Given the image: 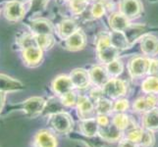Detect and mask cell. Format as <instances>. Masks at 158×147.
Here are the masks:
<instances>
[{
  "instance_id": "10",
  "label": "cell",
  "mask_w": 158,
  "mask_h": 147,
  "mask_svg": "<svg viewBox=\"0 0 158 147\" xmlns=\"http://www.w3.org/2000/svg\"><path fill=\"white\" fill-rule=\"evenodd\" d=\"M25 89L24 84L19 80L9 77L7 75L0 74V92H15Z\"/></svg>"
},
{
  "instance_id": "4",
  "label": "cell",
  "mask_w": 158,
  "mask_h": 147,
  "mask_svg": "<svg viewBox=\"0 0 158 147\" xmlns=\"http://www.w3.org/2000/svg\"><path fill=\"white\" fill-rule=\"evenodd\" d=\"M46 104V101L42 97L34 96L27 99L22 104V110H23L26 115L30 118H35L36 116L42 114L44 107Z\"/></svg>"
},
{
  "instance_id": "20",
  "label": "cell",
  "mask_w": 158,
  "mask_h": 147,
  "mask_svg": "<svg viewBox=\"0 0 158 147\" xmlns=\"http://www.w3.org/2000/svg\"><path fill=\"white\" fill-rule=\"evenodd\" d=\"M141 51L148 56H155L158 54V39L152 35L144 36L140 43Z\"/></svg>"
},
{
  "instance_id": "43",
  "label": "cell",
  "mask_w": 158,
  "mask_h": 147,
  "mask_svg": "<svg viewBox=\"0 0 158 147\" xmlns=\"http://www.w3.org/2000/svg\"><path fill=\"white\" fill-rule=\"evenodd\" d=\"M5 93L4 92H0V113H1L3 106H4V103H5Z\"/></svg>"
},
{
  "instance_id": "3",
  "label": "cell",
  "mask_w": 158,
  "mask_h": 147,
  "mask_svg": "<svg viewBox=\"0 0 158 147\" xmlns=\"http://www.w3.org/2000/svg\"><path fill=\"white\" fill-rule=\"evenodd\" d=\"M50 126L59 133H70L73 129V120L70 115L65 112L53 114L50 116Z\"/></svg>"
},
{
  "instance_id": "39",
  "label": "cell",
  "mask_w": 158,
  "mask_h": 147,
  "mask_svg": "<svg viewBox=\"0 0 158 147\" xmlns=\"http://www.w3.org/2000/svg\"><path fill=\"white\" fill-rule=\"evenodd\" d=\"M92 15L94 16L95 18H99L101 17V16L105 13V7L104 5H103L102 3L100 2H97L94 5V7H92Z\"/></svg>"
},
{
  "instance_id": "25",
  "label": "cell",
  "mask_w": 158,
  "mask_h": 147,
  "mask_svg": "<svg viewBox=\"0 0 158 147\" xmlns=\"http://www.w3.org/2000/svg\"><path fill=\"white\" fill-rule=\"evenodd\" d=\"M66 107L63 103L62 100H59L56 97H52L50 99L46 101V104L44 107L42 114L43 115H53V114L64 112V108Z\"/></svg>"
},
{
  "instance_id": "2",
  "label": "cell",
  "mask_w": 158,
  "mask_h": 147,
  "mask_svg": "<svg viewBox=\"0 0 158 147\" xmlns=\"http://www.w3.org/2000/svg\"><path fill=\"white\" fill-rule=\"evenodd\" d=\"M69 134V137L71 139H76L80 140L81 142L85 143L88 147H119V141H109L106 140L103 137H86V135L83 133H76L71 132Z\"/></svg>"
},
{
  "instance_id": "35",
  "label": "cell",
  "mask_w": 158,
  "mask_h": 147,
  "mask_svg": "<svg viewBox=\"0 0 158 147\" xmlns=\"http://www.w3.org/2000/svg\"><path fill=\"white\" fill-rule=\"evenodd\" d=\"M62 103L66 106V107H74L77 105L78 102V96L76 95L74 91H70L68 93L62 96L61 98Z\"/></svg>"
},
{
  "instance_id": "41",
  "label": "cell",
  "mask_w": 158,
  "mask_h": 147,
  "mask_svg": "<svg viewBox=\"0 0 158 147\" xmlns=\"http://www.w3.org/2000/svg\"><path fill=\"white\" fill-rule=\"evenodd\" d=\"M96 121L98 123L99 127H106L110 125V121H109L107 115H98L96 118Z\"/></svg>"
},
{
  "instance_id": "38",
  "label": "cell",
  "mask_w": 158,
  "mask_h": 147,
  "mask_svg": "<svg viewBox=\"0 0 158 147\" xmlns=\"http://www.w3.org/2000/svg\"><path fill=\"white\" fill-rule=\"evenodd\" d=\"M128 108H129V102L128 100L125 99L117 100L113 104V111H115L117 113H123L126 110H128Z\"/></svg>"
},
{
  "instance_id": "6",
  "label": "cell",
  "mask_w": 158,
  "mask_h": 147,
  "mask_svg": "<svg viewBox=\"0 0 158 147\" xmlns=\"http://www.w3.org/2000/svg\"><path fill=\"white\" fill-rule=\"evenodd\" d=\"M26 14V10L24 8V4L17 1H8L4 7V16L8 21L19 22L24 19Z\"/></svg>"
},
{
  "instance_id": "1",
  "label": "cell",
  "mask_w": 158,
  "mask_h": 147,
  "mask_svg": "<svg viewBox=\"0 0 158 147\" xmlns=\"http://www.w3.org/2000/svg\"><path fill=\"white\" fill-rule=\"evenodd\" d=\"M97 54L103 63H110L116 60L119 55V49L116 48L110 41V36L101 35L98 37L96 43Z\"/></svg>"
},
{
  "instance_id": "31",
  "label": "cell",
  "mask_w": 158,
  "mask_h": 147,
  "mask_svg": "<svg viewBox=\"0 0 158 147\" xmlns=\"http://www.w3.org/2000/svg\"><path fill=\"white\" fill-rule=\"evenodd\" d=\"M107 73L110 77L116 78L119 75H121V73L123 72V64L120 60L116 59L114 61L110 62L107 64Z\"/></svg>"
},
{
  "instance_id": "8",
  "label": "cell",
  "mask_w": 158,
  "mask_h": 147,
  "mask_svg": "<svg viewBox=\"0 0 158 147\" xmlns=\"http://www.w3.org/2000/svg\"><path fill=\"white\" fill-rule=\"evenodd\" d=\"M23 59L27 66L36 67L41 64L43 59V50L37 46L23 49Z\"/></svg>"
},
{
  "instance_id": "14",
  "label": "cell",
  "mask_w": 158,
  "mask_h": 147,
  "mask_svg": "<svg viewBox=\"0 0 158 147\" xmlns=\"http://www.w3.org/2000/svg\"><path fill=\"white\" fill-rule=\"evenodd\" d=\"M157 104V99L154 95L148 94L146 96L140 97L138 100H135L134 103V110L137 112L146 113L152 109H154Z\"/></svg>"
},
{
  "instance_id": "37",
  "label": "cell",
  "mask_w": 158,
  "mask_h": 147,
  "mask_svg": "<svg viewBox=\"0 0 158 147\" xmlns=\"http://www.w3.org/2000/svg\"><path fill=\"white\" fill-rule=\"evenodd\" d=\"M48 0H31V13L40 12L42 9L45 8V5Z\"/></svg>"
},
{
  "instance_id": "28",
  "label": "cell",
  "mask_w": 158,
  "mask_h": 147,
  "mask_svg": "<svg viewBox=\"0 0 158 147\" xmlns=\"http://www.w3.org/2000/svg\"><path fill=\"white\" fill-rule=\"evenodd\" d=\"M35 36L37 46L42 50H48L55 43L52 35H35Z\"/></svg>"
},
{
  "instance_id": "40",
  "label": "cell",
  "mask_w": 158,
  "mask_h": 147,
  "mask_svg": "<svg viewBox=\"0 0 158 147\" xmlns=\"http://www.w3.org/2000/svg\"><path fill=\"white\" fill-rule=\"evenodd\" d=\"M148 74L153 76V77L158 78V60H152V61L150 62Z\"/></svg>"
},
{
  "instance_id": "26",
  "label": "cell",
  "mask_w": 158,
  "mask_h": 147,
  "mask_svg": "<svg viewBox=\"0 0 158 147\" xmlns=\"http://www.w3.org/2000/svg\"><path fill=\"white\" fill-rule=\"evenodd\" d=\"M110 41L112 43V45H114L118 49L127 48L130 44L126 37V35H125L123 31H113V32L110 35Z\"/></svg>"
},
{
  "instance_id": "24",
  "label": "cell",
  "mask_w": 158,
  "mask_h": 147,
  "mask_svg": "<svg viewBox=\"0 0 158 147\" xmlns=\"http://www.w3.org/2000/svg\"><path fill=\"white\" fill-rule=\"evenodd\" d=\"M143 126L144 129L151 132L158 130V109L154 108L146 112L143 119Z\"/></svg>"
},
{
  "instance_id": "18",
  "label": "cell",
  "mask_w": 158,
  "mask_h": 147,
  "mask_svg": "<svg viewBox=\"0 0 158 147\" xmlns=\"http://www.w3.org/2000/svg\"><path fill=\"white\" fill-rule=\"evenodd\" d=\"M85 45V35L84 32L78 30L72 35L66 39V47L71 51H78Z\"/></svg>"
},
{
  "instance_id": "34",
  "label": "cell",
  "mask_w": 158,
  "mask_h": 147,
  "mask_svg": "<svg viewBox=\"0 0 158 147\" xmlns=\"http://www.w3.org/2000/svg\"><path fill=\"white\" fill-rule=\"evenodd\" d=\"M143 129L138 128V127H135L133 129H130L127 130V134H126V138L130 139L135 142L139 145V142L140 140L141 137V134H143Z\"/></svg>"
},
{
  "instance_id": "9",
  "label": "cell",
  "mask_w": 158,
  "mask_h": 147,
  "mask_svg": "<svg viewBox=\"0 0 158 147\" xmlns=\"http://www.w3.org/2000/svg\"><path fill=\"white\" fill-rule=\"evenodd\" d=\"M121 13L128 19H133L138 17L141 13L143 6L139 0H122L120 4Z\"/></svg>"
},
{
  "instance_id": "29",
  "label": "cell",
  "mask_w": 158,
  "mask_h": 147,
  "mask_svg": "<svg viewBox=\"0 0 158 147\" xmlns=\"http://www.w3.org/2000/svg\"><path fill=\"white\" fill-rule=\"evenodd\" d=\"M141 89L148 94L158 93V78L151 76V77L145 79L141 84Z\"/></svg>"
},
{
  "instance_id": "23",
  "label": "cell",
  "mask_w": 158,
  "mask_h": 147,
  "mask_svg": "<svg viewBox=\"0 0 158 147\" xmlns=\"http://www.w3.org/2000/svg\"><path fill=\"white\" fill-rule=\"evenodd\" d=\"M58 35L63 39H66L78 31V26L72 20H64L58 25Z\"/></svg>"
},
{
  "instance_id": "44",
  "label": "cell",
  "mask_w": 158,
  "mask_h": 147,
  "mask_svg": "<svg viewBox=\"0 0 158 147\" xmlns=\"http://www.w3.org/2000/svg\"><path fill=\"white\" fill-rule=\"evenodd\" d=\"M6 1H17V2H20L22 4H24V3H27V2H29L31 1V0H6Z\"/></svg>"
},
{
  "instance_id": "7",
  "label": "cell",
  "mask_w": 158,
  "mask_h": 147,
  "mask_svg": "<svg viewBox=\"0 0 158 147\" xmlns=\"http://www.w3.org/2000/svg\"><path fill=\"white\" fill-rule=\"evenodd\" d=\"M127 86L123 80L119 79H111L103 86V93L109 98H118L126 93Z\"/></svg>"
},
{
  "instance_id": "5",
  "label": "cell",
  "mask_w": 158,
  "mask_h": 147,
  "mask_svg": "<svg viewBox=\"0 0 158 147\" xmlns=\"http://www.w3.org/2000/svg\"><path fill=\"white\" fill-rule=\"evenodd\" d=\"M151 60L145 57H135L130 61L129 72L133 78H140L148 73Z\"/></svg>"
},
{
  "instance_id": "45",
  "label": "cell",
  "mask_w": 158,
  "mask_h": 147,
  "mask_svg": "<svg viewBox=\"0 0 158 147\" xmlns=\"http://www.w3.org/2000/svg\"><path fill=\"white\" fill-rule=\"evenodd\" d=\"M76 147H80V146H76Z\"/></svg>"
},
{
  "instance_id": "42",
  "label": "cell",
  "mask_w": 158,
  "mask_h": 147,
  "mask_svg": "<svg viewBox=\"0 0 158 147\" xmlns=\"http://www.w3.org/2000/svg\"><path fill=\"white\" fill-rule=\"evenodd\" d=\"M119 147H139V145L132 140L125 138L119 141Z\"/></svg>"
},
{
  "instance_id": "11",
  "label": "cell",
  "mask_w": 158,
  "mask_h": 147,
  "mask_svg": "<svg viewBox=\"0 0 158 147\" xmlns=\"http://www.w3.org/2000/svg\"><path fill=\"white\" fill-rule=\"evenodd\" d=\"M74 84L71 80V78L68 76H59L55 78L52 83V89L56 94L63 96L70 91H73Z\"/></svg>"
},
{
  "instance_id": "21",
  "label": "cell",
  "mask_w": 158,
  "mask_h": 147,
  "mask_svg": "<svg viewBox=\"0 0 158 147\" xmlns=\"http://www.w3.org/2000/svg\"><path fill=\"white\" fill-rule=\"evenodd\" d=\"M80 127H81V133L86 135V137H94V135L98 134L99 125L97 123L95 118L83 120L81 122Z\"/></svg>"
},
{
  "instance_id": "19",
  "label": "cell",
  "mask_w": 158,
  "mask_h": 147,
  "mask_svg": "<svg viewBox=\"0 0 158 147\" xmlns=\"http://www.w3.org/2000/svg\"><path fill=\"white\" fill-rule=\"evenodd\" d=\"M98 134L106 140L119 141L123 135V130L116 128L113 124H110L106 127H99Z\"/></svg>"
},
{
  "instance_id": "33",
  "label": "cell",
  "mask_w": 158,
  "mask_h": 147,
  "mask_svg": "<svg viewBox=\"0 0 158 147\" xmlns=\"http://www.w3.org/2000/svg\"><path fill=\"white\" fill-rule=\"evenodd\" d=\"M154 143V135L151 130L143 129V134H141L140 140L139 142V147H149L152 146Z\"/></svg>"
},
{
  "instance_id": "36",
  "label": "cell",
  "mask_w": 158,
  "mask_h": 147,
  "mask_svg": "<svg viewBox=\"0 0 158 147\" xmlns=\"http://www.w3.org/2000/svg\"><path fill=\"white\" fill-rule=\"evenodd\" d=\"M88 0H71V9L75 14H81L88 6Z\"/></svg>"
},
{
  "instance_id": "12",
  "label": "cell",
  "mask_w": 158,
  "mask_h": 147,
  "mask_svg": "<svg viewBox=\"0 0 158 147\" xmlns=\"http://www.w3.org/2000/svg\"><path fill=\"white\" fill-rule=\"evenodd\" d=\"M70 78L74 84V88L79 89H84L88 88L90 83L89 73H88L84 69H75L71 73Z\"/></svg>"
},
{
  "instance_id": "22",
  "label": "cell",
  "mask_w": 158,
  "mask_h": 147,
  "mask_svg": "<svg viewBox=\"0 0 158 147\" xmlns=\"http://www.w3.org/2000/svg\"><path fill=\"white\" fill-rule=\"evenodd\" d=\"M110 27L115 31H125L129 27V19L122 13H115L110 18Z\"/></svg>"
},
{
  "instance_id": "30",
  "label": "cell",
  "mask_w": 158,
  "mask_h": 147,
  "mask_svg": "<svg viewBox=\"0 0 158 147\" xmlns=\"http://www.w3.org/2000/svg\"><path fill=\"white\" fill-rule=\"evenodd\" d=\"M18 44L22 49L37 46L36 40H35V36L34 34H32V35H30V34L23 35L21 37H19V39H18ZM37 47H39V46H37Z\"/></svg>"
},
{
  "instance_id": "27",
  "label": "cell",
  "mask_w": 158,
  "mask_h": 147,
  "mask_svg": "<svg viewBox=\"0 0 158 147\" xmlns=\"http://www.w3.org/2000/svg\"><path fill=\"white\" fill-rule=\"evenodd\" d=\"M112 124L119 129L125 130V129H128L131 126H132L134 122L127 115H125V114L118 113L117 115L113 118Z\"/></svg>"
},
{
  "instance_id": "16",
  "label": "cell",
  "mask_w": 158,
  "mask_h": 147,
  "mask_svg": "<svg viewBox=\"0 0 158 147\" xmlns=\"http://www.w3.org/2000/svg\"><path fill=\"white\" fill-rule=\"evenodd\" d=\"M35 142L37 147H57V139L49 130L42 129L36 133Z\"/></svg>"
},
{
  "instance_id": "32",
  "label": "cell",
  "mask_w": 158,
  "mask_h": 147,
  "mask_svg": "<svg viewBox=\"0 0 158 147\" xmlns=\"http://www.w3.org/2000/svg\"><path fill=\"white\" fill-rule=\"evenodd\" d=\"M113 111V104L107 99H101L96 102V112L98 115H108Z\"/></svg>"
},
{
  "instance_id": "15",
  "label": "cell",
  "mask_w": 158,
  "mask_h": 147,
  "mask_svg": "<svg viewBox=\"0 0 158 147\" xmlns=\"http://www.w3.org/2000/svg\"><path fill=\"white\" fill-rule=\"evenodd\" d=\"M89 77L90 80L97 88H103L108 83V80H110L109 79L110 76L108 75L107 70L99 66L94 67L89 71Z\"/></svg>"
},
{
  "instance_id": "13",
  "label": "cell",
  "mask_w": 158,
  "mask_h": 147,
  "mask_svg": "<svg viewBox=\"0 0 158 147\" xmlns=\"http://www.w3.org/2000/svg\"><path fill=\"white\" fill-rule=\"evenodd\" d=\"M30 29L34 35H52L53 25L45 19H35L30 22Z\"/></svg>"
},
{
  "instance_id": "17",
  "label": "cell",
  "mask_w": 158,
  "mask_h": 147,
  "mask_svg": "<svg viewBox=\"0 0 158 147\" xmlns=\"http://www.w3.org/2000/svg\"><path fill=\"white\" fill-rule=\"evenodd\" d=\"M78 112L79 116L81 118V120L85 119H91L92 113H94V107L92 102L85 96H78V102H77Z\"/></svg>"
}]
</instances>
